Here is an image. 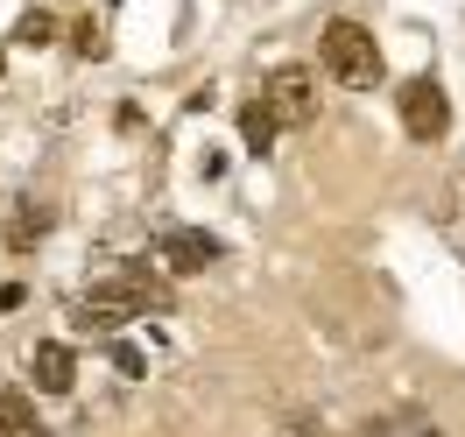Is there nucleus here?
<instances>
[{
    "instance_id": "10",
    "label": "nucleus",
    "mask_w": 465,
    "mask_h": 437,
    "mask_svg": "<svg viewBox=\"0 0 465 437\" xmlns=\"http://www.w3.org/2000/svg\"><path fill=\"white\" fill-rule=\"evenodd\" d=\"M35 233H43V219H35V212H15V226H7V247H35Z\"/></svg>"
},
{
    "instance_id": "7",
    "label": "nucleus",
    "mask_w": 465,
    "mask_h": 437,
    "mask_svg": "<svg viewBox=\"0 0 465 437\" xmlns=\"http://www.w3.org/2000/svg\"><path fill=\"white\" fill-rule=\"evenodd\" d=\"M275 127H282V114H275L268 99H247V106H240V142L254 148V155H268V148H275Z\"/></svg>"
},
{
    "instance_id": "4",
    "label": "nucleus",
    "mask_w": 465,
    "mask_h": 437,
    "mask_svg": "<svg viewBox=\"0 0 465 437\" xmlns=\"http://www.w3.org/2000/svg\"><path fill=\"white\" fill-rule=\"evenodd\" d=\"M268 106L282 114V127H311V120H318V78H311L303 64L268 71Z\"/></svg>"
},
{
    "instance_id": "8",
    "label": "nucleus",
    "mask_w": 465,
    "mask_h": 437,
    "mask_svg": "<svg viewBox=\"0 0 465 437\" xmlns=\"http://www.w3.org/2000/svg\"><path fill=\"white\" fill-rule=\"evenodd\" d=\"M0 437H43V423H35V402L22 395V388H7V395H0Z\"/></svg>"
},
{
    "instance_id": "9",
    "label": "nucleus",
    "mask_w": 465,
    "mask_h": 437,
    "mask_svg": "<svg viewBox=\"0 0 465 437\" xmlns=\"http://www.w3.org/2000/svg\"><path fill=\"white\" fill-rule=\"evenodd\" d=\"M15 43H29V50H43V43H57V15H50V7H29V15L15 22Z\"/></svg>"
},
{
    "instance_id": "3",
    "label": "nucleus",
    "mask_w": 465,
    "mask_h": 437,
    "mask_svg": "<svg viewBox=\"0 0 465 437\" xmlns=\"http://www.w3.org/2000/svg\"><path fill=\"white\" fill-rule=\"evenodd\" d=\"M402 127H409V142H444L451 134V99L430 78H409L402 85Z\"/></svg>"
},
{
    "instance_id": "12",
    "label": "nucleus",
    "mask_w": 465,
    "mask_h": 437,
    "mask_svg": "<svg viewBox=\"0 0 465 437\" xmlns=\"http://www.w3.org/2000/svg\"><path fill=\"white\" fill-rule=\"evenodd\" d=\"M0 71H7V57H0Z\"/></svg>"
},
{
    "instance_id": "11",
    "label": "nucleus",
    "mask_w": 465,
    "mask_h": 437,
    "mask_svg": "<svg viewBox=\"0 0 465 437\" xmlns=\"http://www.w3.org/2000/svg\"><path fill=\"white\" fill-rule=\"evenodd\" d=\"M22 303H29V290H22V283H0V311H22Z\"/></svg>"
},
{
    "instance_id": "5",
    "label": "nucleus",
    "mask_w": 465,
    "mask_h": 437,
    "mask_svg": "<svg viewBox=\"0 0 465 437\" xmlns=\"http://www.w3.org/2000/svg\"><path fill=\"white\" fill-rule=\"evenodd\" d=\"M29 381L43 388V395H71V381H78V353L64 346V339L35 346V353H29Z\"/></svg>"
},
{
    "instance_id": "6",
    "label": "nucleus",
    "mask_w": 465,
    "mask_h": 437,
    "mask_svg": "<svg viewBox=\"0 0 465 437\" xmlns=\"http://www.w3.org/2000/svg\"><path fill=\"white\" fill-rule=\"evenodd\" d=\"M163 262H170L176 275H198V268L219 262V240H204V233H170V240H163Z\"/></svg>"
},
{
    "instance_id": "2",
    "label": "nucleus",
    "mask_w": 465,
    "mask_h": 437,
    "mask_svg": "<svg viewBox=\"0 0 465 437\" xmlns=\"http://www.w3.org/2000/svg\"><path fill=\"white\" fill-rule=\"evenodd\" d=\"M324 71H331L339 85H352V92L381 85V43H374V29H367V22H331V29H324Z\"/></svg>"
},
{
    "instance_id": "1",
    "label": "nucleus",
    "mask_w": 465,
    "mask_h": 437,
    "mask_svg": "<svg viewBox=\"0 0 465 437\" xmlns=\"http://www.w3.org/2000/svg\"><path fill=\"white\" fill-rule=\"evenodd\" d=\"M155 303H163V283H155L148 268H134V275H120V283H106V290H92L71 318L85 324V332H120L134 311H155Z\"/></svg>"
}]
</instances>
